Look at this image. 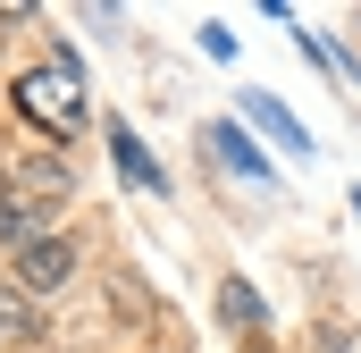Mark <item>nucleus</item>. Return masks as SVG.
<instances>
[{
  "instance_id": "nucleus-1",
  "label": "nucleus",
  "mask_w": 361,
  "mask_h": 353,
  "mask_svg": "<svg viewBox=\"0 0 361 353\" xmlns=\"http://www.w3.org/2000/svg\"><path fill=\"white\" fill-rule=\"evenodd\" d=\"M17 109L34 118V126H76L85 118V101H76V68H34V76H17Z\"/></svg>"
},
{
  "instance_id": "nucleus-2",
  "label": "nucleus",
  "mask_w": 361,
  "mask_h": 353,
  "mask_svg": "<svg viewBox=\"0 0 361 353\" xmlns=\"http://www.w3.org/2000/svg\"><path fill=\"white\" fill-rule=\"evenodd\" d=\"M68 277H76V244H68V236H34V244L17 253V286H25V294H59Z\"/></svg>"
},
{
  "instance_id": "nucleus-3",
  "label": "nucleus",
  "mask_w": 361,
  "mask_h": 353,
  "mask_svg": "<svg viewBox=\"0 0 361 353\" xmlns=\"http://www.w3.org/2000/svg\"><path fill=\"white\" fill-rule=\"evenodd\" d=\"M244 118H252V126H261V135H269V143H286V152H294V160H302V152H311V126H302V118H294V109H286V101H277V92H244Z\"/></svg>"
},
{
  "instance_id": "nucleus-4",
  "label": "nucleus",
  "mask_w": 361,
  "mask_h": 353,
  "mask_svg": "<svg viewBox=\"0 0 361 353\" xmlns=\"http://www.w3.org/2000/svg\"><path fill=\"white\" fill-rule=\"evenodd\" d=\"M219 320L252 337V328L269 320V303H261V286H252V277H227V286H219Z\"/></svg>"
},
{
  "instance_id": "nucleus-5",
  "label": "nucleus",
  "mask_w": 361,
  "mask_h": 353,
  "mask_svg": "<svg viewBox=\"0 0 361 353\" xmlns=\"http://www.w3.org/2000/svg\"><path fill=\"white\" fill-rule=\"evenodd\" d=\"M210 152H219V160H227L235 176H269V152H261L244 126H210Z\"/></svg>"
},
{
  "instance_id": "nucleus-6",
  "label": "nucleus",
  "mask_w": 361,
  "mask_h": 353,
  "mask_svg": "<svg viewBox=\"0 0 361 353\" xmlns=\"http://www.w3.org/2000/svg\"><path fill=\"white\" fill-rule=\"evenodd\" d=\"M109 152H118V169L135 176L143 193H169V169H152V152H143V143H135L126 126H109Z\"/></svg>"
},
{
  "instance_id": "nucleus-7",
  "label": "nucleus",
  "mask_w": 361,
  "mask_h": 353,
  "mask_svg": "<svg viewBox=\"0 0 361 353\" xmlns=\"http://www.w3.org/2000/svg\"><path fill=\"white\" fill-rule=\"evenodd\" d=\"M34 236H42V210H34V202H0V244H17V253H25Z\"/></svg>"
},
{
  "instance_id": "nucleus-8",
  "label": "nucleus",
  "mask_w": 361,
  "mask_h": 353,
  "mask_svg": "<svg viewBox=\"0 0 361 353\" xmlns=\"http://www.w3.org/2000/svg\"><path fill=\"white\" fill-rule=\"evenodd\" d=\"M17 169H25V185H34V193H68V169H59L51 152H34V160H17Z\"/></svg>"
},
{
  "instance_id": "nucleus-9",
  "label": "nucleus",
  "mask_w": 361,
  "mask_h": 353,
  "mask_svg": "<svg viewBox=\"0 0 361 353\" xmlns=\"http://www.w3.org/2000/svg\"><path fill=\"white\" fill-rule=\"evenodd\" d=\"M0 328H25V311H17V286H0Z\"/></svg>"
}]
</instances>
